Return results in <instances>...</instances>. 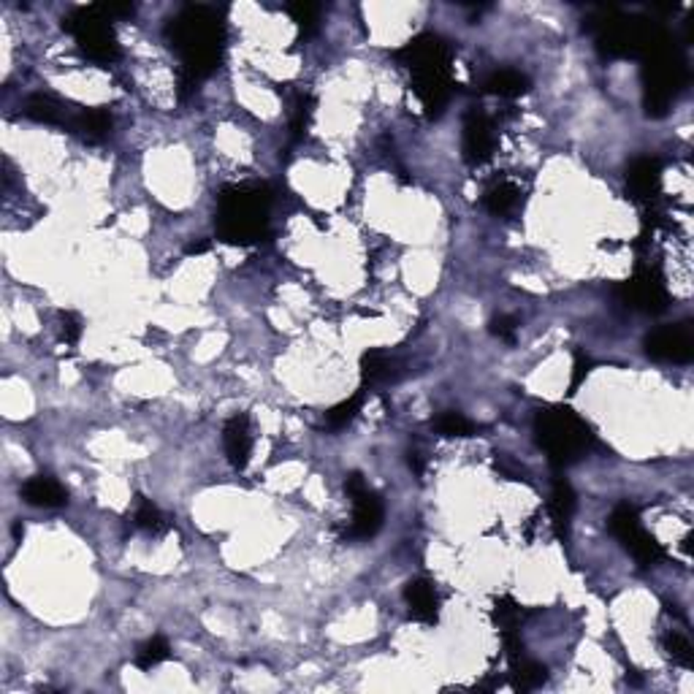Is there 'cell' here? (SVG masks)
<instances>
[{
  "instance_id": "9a60e30c",
  "label": "cell",
  "mask_w": 694,
  "mask_h": 694,
  "mask_svg": "<svg viewBox=\"0 0 694 694\" xmlns=\"http://www.w3.org/2000/svg\"><path fill=\"white\" fill-rule=\"evenodd\" d=\"M404 603L410 616L421 624H437L440 618V597L426 578H415L404 586Z\"/></svg>"
},
{
  "instance_id": "5bb4252c",
  "label": "cell",
  "mask_w": 694,
  "mask_h": 694,
  "mask_svg": "<svg viewBox=\"0 0 694 694\" xmlns=\"http://www.w3.org/2000/svg\"><path fill=\"white\" fill-rule=\"evenodd\" d=\"M223 445H226V456L231 462L233 469H244L250 464L252 454V429H250V418L244 412L233 415L223 426Z\"/></svg>"
},
{
  "instance_id": "836d02e7",
  "label": "cell",
  "mask_w": 694,
  "mask_h": 694,
  "mask_svg": "<svg viewBox=\"0 0 694 694\" xmlns=\"http://www.w3.org/2000/svg\"><path fill=\"white\" fill-rule=\"evenodd\" d=\"M592 372V361L589 358H583V356H578L575 358V367H572V380H570V393H575L581 383L586 380V375Z\"/></svg>"
},
{
  "instance_id": "7a4b0ae2",
  "label": "cell",
  "mask_w": 694,
  "mask_h": 694,
  "mask_svg": "<svg viewBox=\"0 0 694 694\" xmlns=\"http://www.w3.org/2000/svg\"><path fill=\"white\" fill-rule=\"evenodd\" d=\"M396 60L410 69L412 90L423 103L426 117H440L454 92L451 47L434 33H421L396 52Z\"/></svg>"
},
{
  "instance_id": "f546056e",
  "label": "cell",
  "mask_w": 694,
  "mask_h": 694,
  "mask_svg": "<svg viewBox=\"0 0 694 694\" xmlns=\"http://www.w3.org/2000/svg\"><path fill=\"white\" fill-rule=\"evenodd\" d=\"M288 14H291V19L299 25V30L309 36V33H315L317 30V19H320V5H315V3H291L288 5Z\"/></svg>"
},
{
  "instance_id": "ba28073f",
  "label": "cell",
  "mask_w": 694,
  "mask_h": 694,
  "mask_svg": "<svg viewBox=\"0 0 694 694\" xmlns=\"http://www.w3.org/2000/svg\"><path fill=\"white\" fill-rule=\"evenodd\" d=\"M611 532L616 535L618 542L637 559V564L643 567H657L659 561H665V548L654 535H648L640 524V516L632 505L621 502L611 513Z\"/></svg>"
},
{
  "instance_id": "8fae6325",
  "label": "cell",
  "mask_w": 694,
  "mask_h": 694,
  "mask_svg": "<svg viewBox=\"0 0 694 694\" xmlns=\"http://www.w3.org/2000/svg\"><path fill=\"white\" fill-rule=\"evenodd\" d=\"M646 353L657 361L689 364L694 358V339L687 326H665L646 336Z\"/></svg>"
},
{
  "instance_id": "603a6c76",
  "label": "cell",
  "mask_w": 694,
  "mask_h": 694,
  "mask_svg": "<svg viewBox=\"0 0 694 694\" xmlns=\"http://www.w3.org/2000/svg\"><path fill=\"white\" fill-rule=\"evenodd\" d=\"M393 358L388 356L386 350H367L361 356V378L367 383H383L393 375Z\"/></svg>"
},
{
  "instance_id": "7402d4cb",
  "label": "cell",
  "mask_w": 694,
  "mask_h": 694,
  "mask_svg": "<svg viewBox=\"0 0 694 694\" xmlns=\"http://www.w3.org/2000/svg\"><path fill=\"white\" fill-rule=\"evenodd\" d=\"M486 92L491 95H499V98H518L529 90V79L524 77L521 71H513V69H505V71H496L491 77L486 79Z\"/></svg>"
},
{
  "instance_id": "52a82bcc",
  "label": "cell",
  "mask_w": 694,
  "mask_h": 694,
  "mask_svg": "<svg viewBox=\"0 0 694 694\" xmlns=\"http://www.w3.org/2000/svg\"><path fill=\"white\" fill-rule=\"evenodd\" d=\"M63 30H69L77 41L79 52L101 66H109L120 58V44L112 27V19L103 14L98 3L77 8L71 16L63 19Z\"/></svg>"
},
{
  "instance_id": "ac0fdd59",
  "label": "cell",
  "mask_w": 694,
  "mask_h": 694,
  "mask_svg": "<svg viewBox=\"0 0 694 694\" xmlns=\"http://www.w3.org/2000/svg\"><path fill=\"white\" fill-rule=\"evenodd\" d=\"M548 681V670L540 662L529 659L527 654L510 662V687L516 692H535Z\"/></svg>"
},
{
  "instance_id": "cb8c5ba5",
  "label": "cell",
  "mask_w": 694,
  "mask_h": 694,
  "mask_svg": "<svg viewBox=\"0 0 694 694\" xmlns=\"http://www.w3.org/2000/svg\"><path fill=\"white\" fill-rule=\"evenodd\" d=\"M133 524H136V529H142V532H150V535H163V532L168 529V524H165V516L160 513V507H157V505H153L150 499H144V496H139V499H136Z\"/></svg>"
},
{
  "instance_id": "44dd1931",
  "label": "cell",
  "mask_w": 694,
  "mask_h": 694,
  "mask_svg": "<svg viewBox=\"0 0 694 694\" xmlns=\"http://www.w3.org/2000/svg\"><path fill=\"white\" fill-rule=\"evenodd\" d=\"M74 131L87 142H103L112 133V114L106 109H87L74 117Z\"/></svg>"
},
{
  "instance_id": "484cf974",
  "label": "cell",
  "mask_w": 694,
  "mask_h": 694,
  "mask_svg": "<svg viewBox=\"0 0 694 694\" xmlns=\"http://www.w3.org/2000/svg\"><path fill=\"white\" fill-rule=\"evenodd\" d=\"M171 657V646H168V640L163 637V635H155L150 637L147 643H142L139 646V651H136V667H142V670H153L157 667L160 662H165Z\"/></svg>"
},
{
  "instance_id": "83f0119b",
  "label": "cell",
  "mask_w": 694,
  "mask_h": 694,
  "mask_svg": "<svg viewBox=\"0 0 694 694\" xmlns=\"http://www.w3.org/2000/svg\"><path fill=\"white\" fill-rule=\"evenodd\" d=\"M361 404H364V390H358V393H353L350 399H345V401H339L336 407H331V410L326 412L328 429H345V426L358 415Z\"/></svg>"
},
{
  "instance_id": "7c38bea8",
  "label": "cell",
  "mask_w": 694,
  "mask_h": 694,
  "mask_svg": "<svg viewBox=\"0 0 694 694\" xmlns=\"http://www.w3.org/2000/svg\"><path fill=\"white\" fill-rule=\"evenodd\" d=\"M496 150V133H494V123L472 109L466 117H464V139H462V153L464 160L469 165H483L491 160V155Z\"/></svg>"
},
{
  "instance_id": "30bf717a",
  "label": "cell",
  "mask_w": 694,
  "mask_h": 694,
  "mask_svg": "<svg viewBox=\"0 0 694 694\" xmlns=\"http://www.w3.org/2000/svg\"><path fill=\"white\" fill-rule=\"evenodd\" d=\"M616 294L629 309H640V312H651V315L665 312L670 304L667 285L657 269H637L629 280H624L618 285Z\"/></svg>"
},
{
  "instance_id": "e0dca14e",
  "label": "cell",
  "mask_w": 694,
  "mask_h": 694,
  "mask_svg": "<svg viewBox=\"0 0 694 694\" xmlns=\"http://www.w3.org/2000/svg\"><path fill=\"white\" fill-rule=\"evenodd\" d=\"M22 499L33 507H63L69 502V491L49 475H36L22 486Z\"/></svg>"
},
{
  "instance_id": "ffe728a7",
  "label": "cell",
  "mask_w": 694,
  "mask_h": 694,
  "mask_svg": "<svg viewBox=\"0 0 694 694\" xmlns=\"http://www.w3.org/2000/svg\"><path fill=\"white\" fill-rule=\"evenodd\" d=\"M22 114L30 117V120H36V123H47V125H60L66 120L63 103L58 98H52V95H44V92L30 95L25 101V106H22Z\"/></svg>"
},
{
  "instance_id": "6da1fadb",
  "label": "cell",
  "mask_w": 694,
  "mask_h": 694,
  "mask_svg": "<svg viewBox=\"0 0 694 694\" xmlns=\"http://www.w3.org/2000/svg\"><path fill=\"white\" fill-rule=\"evenodd\" d=\"M165 38L182 58V71H179L182 98L193 92L198 81L215 74L223 63L226 25H223V16L209 5H185L168 22Z\"/></svg>"
},
{
  "instance_id": "d6986e66",
  "label": "cell",
  "mask_w": 694,
  "mask_h": 694,
  "mask_svg": "<svg viewBox=\"0 0 694 694\" xmlns=\"http://www.w3.org/2000/svg\"><path fill=\"white\" fill-rule=\"evenodd\" d=\"M518 201H521V190H518V185H513V182H507V179L494 182V185L486 190V196H483L486 209H488L491 215H496V218L510 215V212L518 207Z\"/></svg>"
},
{
  "instance_id": "4316f807",
  "label": "cell",
  "mask_w": 694,
  "mask_h": 694,
  "mask_svg": "<svg viewBox=\"0 0 694 694\" xmlns=\"http://www.w3.org/2000/svg\"><path fill=\"white\" fill-rule=\"evenodd\" d=\"M662 646H665L667 657H670L676 665H681V667H687V670L694 667V648L687 635H681V632L670 629V632L662 637Z\"/></svg>"
},
{
  "instance_id": "d6a6232c",
  "label": "cell",
  "mask_w": 694,
  "mask_h": 694,
  "mask_svg": "<svg viewBox=\"0 0 694 694\" xmlns=\"http://www.w3.org/2000/svg\"><path fill=\"white\" fill-rule=\"evenodd\" d=\"M60 336L71 347L79 345V339H81V317H79L77 312H63L60 315Z\"/></svg>"
},
{
  "instance_id": "9c48e42d",
  "label": "cell",
  "mask_w": 694,
  "mask_h": 694,
  "mask_svg": "<svg viewBox=\"0 0 694 694\" xmlns=\"http://www.w3.org/2000/svg\"><path fill=\"white\" fill-rule=\"evenodd\" d=\"M345 491L353 499V521L345 529V540H369L383 527V502L367 486L361 472H347Z\"/></svg>"
},
{
  "instance_id": "277c9868",
  "label": "cell",
  "mask_w": 694,
  "mask_h": 694,
  "mask_svg": "<svg viewBox=\"0 0 694 694\" xmlns=\"http://www.w3.org/2000/svg\"><path fill=\"white\" fill-rule=\"evenodd\" d=\"M272 193L266 185H229L218 198V236L229 244H252L269 226Z\"/></svg>"
},
{
  "instance_id": "d4e9b609",
  "label": "cell",
  "mask_w": 694,
  "mask_h": 694,
  "mask_svg": "<svg viewBox=\"0 0 694 694\" xmlns=\"http://www.w3.org/2000/svg\"><path fill=\"white\" fill-rule=\"evenodd\" d=\"M527 616V611H524V605L521 603H516L513 597H499L496 603H494V608H491V618H494V624L502 629V632H507V629H518V624L524 621Z\"/></svg>"
},
{
  "instance_id": "5b68a950",
  "label": "cell",
  "mask_w": 694,
  "mask_h": 694,
  "mask_svg": "<svg viewBox=\"0 0 694 694\" xmlns=\"http://www.w3.org/2000/svg\"><path fill=\"white\" fill-rule=\"evenodd\" d=\"M535 440L550 466H570L594 445L592 426L570 407H545L535 415Z\"/></svg>"
},
{
  "instance_id": "e575fe53",
  "label": "cell",
  "mask_w": 694,
  "mask_h": 694,
  "mask_svg": "<svg viewBox=\"0 0 694 694\" xmlns=\"http://www.w3.org/2000/svg\"><path fill=\"white\" fill-rule=\"evenodd\" d=\"M407 456H410V459H407V464H410V469H412L415 475H423V456H421L418 451H410Z\"/></svg>"
},
{
  "instance_id": "3957f363",
  "label": "cell",
  "mask_w": 694,
  "mask_h": 694,
  "mask_svg": "<svg viewBox=\"0 0 694 694\" xmlns=\"http://www.w3.org/2000/svg\"><path fill=\"white\" fill-rule=\"evenodd\" d=\"M583 30H589L597 41V49L605 58H648L654 49H659L670 36L648 19L640 16H626L616 8L594 14Z\"/></svg>"
},
{
  "instance_id": "f1b7e54d",
  "label": "cell",
  "mask_w": 694,
  "mask_h": 694,
  "mask_svg": "<svg viewBox=\"0 0 694 694\" xmlns=\"http://www.w3.org/2000/svg\"><path fill=\"white\" fill-rule=\"evenodd\" d=\"M434 429L443 437H472L475 434V423L469 418H464L462 412H443L434 421Z\"/></svg>"
},
{
  "instance_id": "4fadbf2b",
  "label": "cell",
  "mask_w": 694,
  "mask_h": 694,
  "mask_svg": "<svg viewBox=\"0 0 694 694\" xmlns=\"http://www.w3.org/2000/svg\"><path fill=\"white\" fill-rule=\"evenodd\" d=\"M626 190L635 201L648 204L662 190V163L657 157H637L626 168Z\"/></svg>"
},
{
  "instance_id": "1f68e13d",
  "label": "cell",
  "mask_w": 694,
  "mask_h": 694,
  "mask_svg": "<svg viewBox=\"0 0 694 694\" xmlns=\"http://www.w3.org/2000/svg\"><path fill=\"white\" fill-rule=\"evenodd\" d=\"M516 331H518V317L513 315H499L491 320V334L507 345H516Z\"/></svg>"
},
{
  "instance_id": "d590c367",
  "label": "cell",
  "mask_w": 694,
  "mask_h": 694,
  "mask_svg": "<svg viewBox=\"0 0 694 694\" xmlns=\"http://www.w3.org/2000/svg\"><path fill=\"white\" fill-rule=\"evenodd\" d=\"M185 252L187 255H204V252H209V241H190L185 247Z\"/></svg>"
},
{
  "instance_id": "2e32d148",
  "label": "cell",
  "mask_w": 694,
  "mask_h": 694,
  "mask_svg": "<svg viewBox=\"0 0 694 694\" xmlns=\"http://www.w3.org/2000/svg\"><path fill=\"white\" fill-rule=\"evenodd\" d=\"M575 507H578V496L572 491V486L564 480V477H556L553 480V491H550V518H553V532L559 540H567L570 535V521L575 516Z\"/></svg>"
},
{
  "instance_id": "8992f818",
  "label": "cell",
  "mask_w": 694,
  "mask_h": 694,
  "mask_svg": "<svg viewBox=\"0 0 694 694\" xmlns=\"http://www.w3.org/2000/svg\"><path fill=\"white\" fill-rule=\"evenodd\" d=\"M684 84L687 66L673 41H665L659 49L643 58V109L648 117H665Z\"/></svg>"
},
{
  "instance_id": "4dcf8cb0",
  "label": "cell",
  "mask_w": 694,
  "mask_h": 694,
  "mask_svg": "<svg viewBox=\"0 0 694 694\" xmlns=\"http://www.w3.org/2000/svg\"><path fill=\"white\" fill-rule=\"evenodd\" d=\"M312 112H315L312 95H299V101L294 106V136L296 139H302L307 133L309 123H312Z\"/></svg>"
}]
</instances>
